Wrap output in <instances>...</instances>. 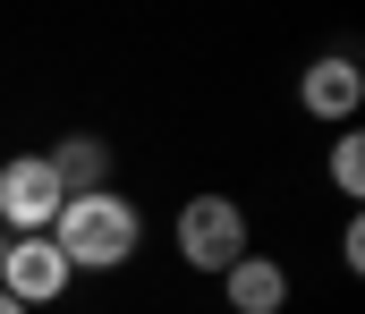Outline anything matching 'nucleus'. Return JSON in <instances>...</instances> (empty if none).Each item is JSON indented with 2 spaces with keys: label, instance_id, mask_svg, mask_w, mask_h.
<instances>
[{
  "label": "nucleus",
  "instance_id": "1",
  "mask_svg": "<svg viewBox=\"0 0 365 314\" xmlns=\"http://www.w3.org/2000/svg\"><path fill=\"white\" fill-rule=\"evenodd\" d=\"M51 246L68 255V272H119V263L145 246V212L128 204L119 187H102V196H68L60 221H51Z\"/></svg>",
  "mask_w": 365,
  "mask_h": 314
},
{
  "label": "nucleus",
  "instance_id": "2",
  "mask_svg": "<svg viewBox=\"0 0 365 314\" xmlns=\"http://www.w3.org/2000/svg\"><path fill=\"white\" fill-rule=\"evenodd\" d=\"M247 255V204L238 196H187L179 204V263L187 272H230Z\"/></svg>",
  "mask_w": 365,
  "mask_h": 314
},
{
  "label": "nucleus",
  "instance_id": "3",
  "mask_svg": "<svg viewBox=\"0 0 365 314\" xmlns=\"http://www.w3.org/2000/svg\"><path fill=\"white\" fill-rule=\"evenodd\" d=\"M60 179H51V162L43 153H9L0 162V229L9 238H51V221H60Z\"/></svg>",
  "mask_w": 365,
  "mask_h": 314
},
{
  "label": "nucleus",
  "instance_id": "4",
  "mask_svg": "<svg viewBox=\"0 0 365 314\" xmlns=\"http://www.w3.org/2000/svg\"><path fill=\"white\" fill-rule=\"evenodd\" d=\"M68 255L51 246V238H9V263H0V289L17 298V306H51V298H68Z\"/></svg>",
  "mask_w": 365,
  "mask_h": 314
},
{
  "label": "nucleus",
  "instance_id": "5",
  "mask_svg": "<svg viewBox=\"0 0 365 314\" xmlns=\"http://www.w3.org/2000/svg\"><path fill=\"white\" fill-rule=\"evenodd\" d=\"M297 103L314 110V119H357V103H365V68L349 60V51H323V60L297 77Z\"/></svg>",
  "mask_w": 365,
  "mask_h": 314
},
{
  "label": "nucleus",
  "instance_id": "6",
  "mask_svg": "<svg viewBox=\"0 0 365 314\" xmlns=\"http://www.w3.org/2000/svg\"><path fill=\"white\" fill-rule=\"evenodd\" d=\"M221 298H230V314H280V306H289V272H280L272 255L247 246V255L221 272Z\"/></svg>",
  "mask_w": 365,
  "mask_h": 314
},
{
  "label": "nucleus",
  "instance_id": "7",
  "mask_svg": "<svg viewBox=\"0 0 365 314\" xmlns=\"http://www.w3.org/2000/svg\"><path fill=\"white\" fill-rule=\"evenodd\" d=\"M43 162H51L60 196H102L110 187V136H60Z\"/></svg>",
  "mask_w": 365,
  "mask_h": 314
},
{
  "label": "nucleus",
  "instance_id": "8",
  "mask_svg": "<svg viewBox=\"0 0 365 314\" xmlns=\"http://www.w3.org/2000/svg\"><path fill=\"white\" fill-rule=\"evenodd\" d=\"M331 187H340L349 204L365 196V136H357V127H349V136H331Z\"/></svg>",
  "mask_w": 365,
  "mask_h": 314
},
{
  "label": "nucleus",
  "instance_id": "9",
  "mask_svg": "<svg viewBox=\"0 0 365 314\" xmlns=\"http://www.w3.org/2000/svg\"><path fill=\"white\" fill-rule=\"evenodd\" d=\"M340 263H349V272H365V229H357V221L340 229Z\"/></svg>",
  "mask_w": 365,
  "mask_h": 314
},
{
  "label": "nucleus",
  "instance_id": "10",
  "mask_svg": "<svg viewBox=\"0 0 365 314\" xmlns=\"http://www.w3.org/2000/svg\"><path fill=\"white\" fill-rule=\"evenodd\" d=\"M0 314H26V306H17V298H9V289H0Z\"/></svg>",
  "mask_w": 365,
  "mask_h": 314
},
{
  "label": "nucleus",
  "instance_id": "11",
  "mask_svg": "<svg viewBox=\"0 0 365 314\" xmlns=\"http://www.w3.org/2000/svg\"><path fill=\"white\" fill-rule=\"evenodd\" d=\"M0 263H9V229H0Z\"/></svg>",
  "mask_w": 365,
  "mask_h": 314
}]
</instances>
